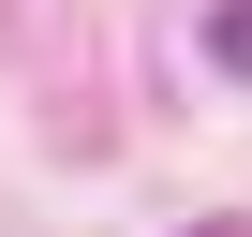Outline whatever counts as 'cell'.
<instances>
[{
    "instance_id": "cell-1",
    "label": "cell",
    "mask_w": 252,
    "mask_h": 237,
    "mask_svg": "<svg viewBox=\"0 0 252 237\" xmlns=\"http://www.w3.org/2000/svg\"><path fill=\"white\" fill-rule=\"evenodd\" d=\"M208 59H222V74H252V0H208Z\"/></svg>"
},
{
    "instance_id": "cell-2",
    "label": "cell",
    "mask_w": 252,
    "mask_h": 237,
    "mask_svg": "<svg viewBox=\"0 0 252 237\" xmlns=\"http://www.w3.org/2000/svg\"><path fill=\"white\" fill-rule=\"evenodd\" d=\"M193 237H237V222H193Z\"/></svg>"
}]
</instances>
